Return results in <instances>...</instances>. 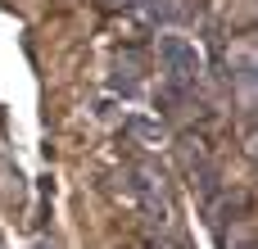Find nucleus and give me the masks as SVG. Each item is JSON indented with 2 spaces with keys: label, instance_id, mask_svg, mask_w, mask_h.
I'll use <instances>...</instances> for the list:
<instances>
[{
  "label": "nucleus",
  "instance_id": "f03ea898",
  "mask_svg": "<svg viewBox=\"0 0 258 249\" xmlns=\"http://www.w3.org/2000/svg\"><path fill=\"white\" fill-rule=\"evenodd\" d=\"M136 5H141V9H145L150 18H163V23H172V18L181 14V9H177L172 0H136Z\"/></svg>",
  "mask_w": 258,
  "mask_h": 249
},
{
  "label": "nucleus",
  "instance_id": "20e7f679",
  "mask_svg": "<svg viewBox=\"0 0 258 249\" xmlns=\"http://www.w3.org/2000/svg\"><path fill=\"white\" fill-rule=\"evenodd\" d=\"M113 91H122V95H136V82H132V77H113Z\"/></svg>",
  "mask_w": 258,
  "mask_h": 249
},
{
  "label": "nucleus",
  "instance_id": "7ed1b4c3",
  "mask_svg": "<svg viewBox=\"0 0 258 249\" xmlns=\"http://www.w3.org/2000/svg\"><path fill=\"white\" fill-rule=\"evenodd\" d=\"M127 127H132L136 136H145V141H163V127H159V122H145V118H132Z\"/></svg>",
  "mask_w": 258,
  "mask_h": 249
},
{
  "label": "nucleus",
  "instance_id": "f257e3e1",
  "mask_svg": "<svg viewBox=\"0 0 258 249\" xmlns=\"http://www.w3.org/2000/svg\"><path fill=\"white\" fill-rule=\"evenodd\" d=\"M159 59H163V68H168L177 82H190V77L200 73V54H195V45L181 41V36H159Z\"/></svg>",
  "mask_w": 258,
  "mask_h": 249
},
{
  "label": "nucleus",
  "instance_id": "39448f33",
  "mask_svg": "<svg viewBox=\"0 0 258 249\" xmlns=\"http://www.w3.org/2000/svg\"><path fill=\"white\" fill-rule=\"evenodd\" d=\"M36 249H54V245H36Z\"/></svg>",
  "mask_w": 258,
  "mask_h": 249
}]
</instances>
